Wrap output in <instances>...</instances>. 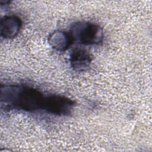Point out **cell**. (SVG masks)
Here are the masks:
<instances>
[{
  "label": "cell",
  "instance_id": "obj_5",
  "mask_svg": "<svg viewBox=\"0 0 152 152\" xmlns=\"http://www.w3.org/2000/svg\"><path fill=\"white\" fill-rule=\"evenodd\" d=\"M91 61L90 53L87 50L79 48L74 49L69 57L70 65L75 71L87 70L90 66Z\"/></svg>",
  "mask_w": 152,
  "mask_h": 152
},
{
  "label": "cell",
  "instance_id": "obj_3",
  "mask_svg": "<svg viewBox=\"0 0 152 152\" xmlns=\"http://www.w3.org/2000/svg\"><path fill=\"white\" fill-rule=\"evenodd\" d=\"M75 102L61 95L50 94L46 96L43 111L56 116H67L71 113Z\"/></svg>",
  "mask_w": 152,
  "mask_h": 152
},
{
  "label": "cell",
  "instance_id": "obj_4",
  "mask_svg": "<svg viewBox=\"0 0 152 152\" xmlns=\"http://www.w3.org/2000/svg\"><path fill=\"white\" fill-rule=\"evenodd\" d=\"M22 26L21 19L15 15H5L1 19V36L5 39L15 37Z\"/></svg>",
  "mask_w": 152,
  "mask_h": 152
},
{
  "label": "cell",
  "instance_id": "obj_2",
  "mask_svg": "<svg viewBox=\"0 0 152 152\" xmlns=\"http://www.w3.org/2000/svg\"><path fill=\"white\" fill-rule=\"evenodd\" d=\"M69 33L73 42L84 45H98L102 42L104 37L103 30L97 24L80 21L74 24Z\"/></svg>",
  "mask_w": 152,
  "mask_h": 152
},
{
  "label": "cell",
  "instance_id": "obj_6",
  "mask_svg": "<svg viewBox=\"0 0 152 152\" xmlns=\"http://www.w3.org/2000/svg\"><path fill=\"white\" fill-rule=\"evenodd\" d=\"M73 42L69 32L63 30H56L48 37V43L54 49L59 52L67 50Z\"/></svg>",
  "mask_w": 152,
  "mask_h": 152
},
{
  "label": "cell",
  "instance_id": "obj_1",
  "mask_svg": "<svg viewBox=\"0 0 152 152\" xmlns=\"http://www.w3.org/2000/svg\"><path fill=\"white\" fill-rule=\"evenodd\" d=\"M0 99L5 109L27 112L43 110L46 96L39 90L24 85L5 84L1 86Z\"/></svg>",
  "mask_w": 152,
  "mask_h": 152
}]
</instances>
